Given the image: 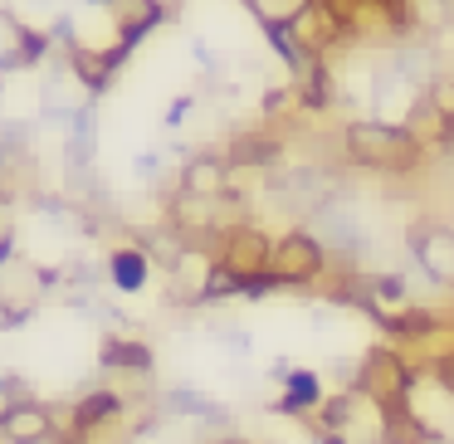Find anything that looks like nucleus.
<instances>
[{"label":"nucleus","mask_w":454,"mask_h":444,"mask_svg":"<svg viewBox=\"0 0 454 444\" xmlns=\"http://www.w3.org/2000/svg\"><path fill=\"white\" fill-rule=\"evenodd\" d=\"M25 5H30V11H50L54 0H25Z\"/></svg>","instance_id":"nucleus-25"},{"label":"nucleus","mask_w":454,"mask_h":444,"mask_svg":"<svg viewBox=\"0 0 454 444\" xmlns=\"http://www.w3.org/2000/svg\"><path fill=\"white\" fill-rule=\"evenodd\" d=\"M0 98H5V79H0Z\"/></svg>","instance_id":"nucleus-27"},{"label":"nucleus","mask_w":454,"mask_h":444,"mask_svg":"<svg viewBox=\"0 0 454 444\" xmlns=\"http://www.w3.org/2000/svg\"><path fill=\"white\" fill-rule=\"evenodd\" d=\"M176 191H186V196H230L235 191V167L225 161V152L215 147H200V152H186V161L176 167Z\"/></svg>","instance_id":"nucleus-8"},{"label":"nucleus","mask_w":454,"mask_h":444,"mask_svg":"<svg viewBox=\"0 0 454 444\" xmlns=\"http://www.w3.org/2000/svg\"><path fill=\"white\" fill-rule=\"evenodd\" d=\"M64 59H69V74L79 79V89L89 93V98H103V93L118 83V74H122V64L132 59V50L128 44H89L83 40L79 50H69Z\"/></svg>","instance_id":"nucleus-7"},{"label":"nucleus","mask_w":454,"mask_h":444,"mask_svg":"<svg viewBox=\"0 0 454 444\" xmlns=\"http://www.w3.org/2000/svg\"><path fill=\"white\" fill-rule=\"evenodd\" d=\"M64 284L69 288H98V284H108V269H103L98 259H74V264H64Z\"/></svg>","instance_id":"nucleus-17"},{"label":"nucleus","mask_w":454,"mask_h":444,"mask_svg":"<svg viewBox=\"0 0 454 444\" xmlns=\"http://www.w3.org/2000/svg\"><path fill=\"white\" fill-rule=\"evenodd\" d=\"M69 137H93V142H98V108H93V103H83V108H74Z\"/></svg>","instance_id":"nucleus-20"},{"label":"nucleus","mask_w":454,"mask_h":444,"mask_svg":"<svg viewBox=\"0 0 454 444\" xmlns=\"http://www.w3.org/2000/svg\"><path fill=\"white\" fill-rule=\"evenodd\" d=\"M161 415H181V420H200V425H230V410L215 405L210 395H200L196 386H167L161 391Z\"/></svg>","instance_id":"nucleus-12"},{"label":"nucleus","mask_w":454,"mask_h":444,"mask_svg":"<svg viewBox=\"0 0 454 444\" xmlns=\"http://www.w3.org/2000/svg\"><path fill=\"white\" fill-rule=\"evenodd\" d=\"M103 269H108V284L118 288V293H142V288H147V278H152V259L142 254L137 245H118V249H108Z\"/></svg>","instance_id":"nucleus-13"},{"label":"nucleus","mask_w":454,"mask_h":444,"mask_svg":"<svg viewBox=\"0 0 454 444\" xmlns=\"http://www.w3.org/2000/svg\"><path fill=\"white\" fill-rule=\"evenodd\" d=\"M15 249H20V235H15V230H5V235H0V274H5V264L15 259Z\"/></svg>","instance_id":"nucleus-23"},{"label":"nucleus","mask_w":454,"mask_h":444,"mask_svg":"<svg viewBox=\"0 0 454 444\" xmlns=\"http://www.w3.org/2000/svg\"><path fill=\"white\" fill-rule=\"evenodd\" d=\"M269 259H274V235H269L264 225H254V220L230 225L215 245V264L230 269V274L239 278V288L259 284V278L269 274Z\"/></svg>","instance_id":"nucleus-4"},{"label":"nucleus","mask_w":454,"mask_h":444,"mask_svg":"<svg viewBox=\"0 0 454 444\" xmlns=\"http://www.w3.org/2000/svg\"><path fill=\"white\" fill-rule=\"evenodd\" d=\"M196 108V93H181V98H171V108H167V128H181V122H186V113Z\"/></svg>","instance_id":"nucleus-22"},{"label":"nucleus","mask_w":454,"mask_h":444,"mask_svg":"<svg viewBox=\"0 0 454 444\" xmlns=\"http://www.w3.org/2000/svg\"><path fill=\"white\" fill-rule=\"evenodd\" d=\"M132 171H137L142 181H157L161 171H167V152H161V147H147V152H137V161H132Z\"/></svg>","instance_id":"nucleus-18"},{"label":"nucleus","mask_w":454,"mask_h":444,"mask_svg":"<svg viewBox=\"0 0 454 444\" xmlns=\"http://www.w3.org/2000/svg\"><path fill=\"white\" fill-rule=\"evenodd\" d=\"M0 444H54V405L40 395L0 405Z\"/></svg>","instance_id":"nucleus-9"},{"label":"nucleus","mask_w":454,"mask_h":444,"mask_svg":"<svg viewBox=\"0 0 454 444\" xmlns=\"http://www.w3.org/2000/svg\"><path fill=\"white\" fill-rule=\"evenodd\" d=\"M323 401H327L323 376H317V371H303V366H288V376H284V395H278L274 410H278V415H308V410H317Z\"/></svg>","instance_id":"nucleus-14"},{"label":"nucleus","mask_w":454,"mask_h":444,"mask_svg":"<svg viewBox=\"0 0 454 444\" xmlns=\"http://www.w3.org/2000/svg\"><path fill=\"white\" fill-rule=\"evenodd\" d=\"M108 15H113V30H118V44L137 50L157 25H167L171 11H167V0H113Z\"/></svg>","instance_id":"nucleus-10"},{"label":"nucleus","mask_w":454,"mask_h":444,"mask_svg":"<svg viewBox=\"0 0 454 444\" xmlns=\"http://www.w3.org/2000/svg\"><path fill=\"white\" fill-rule=\"evenodd\" d=\"M215 444H254V440H245V434H220Z\"/></svg>","instance_id":"nucleus-24"},{"label":"nucleus","mask_w":454,"mask_h":444,"mask_svg":"<svg viewBox=\"0 0 454 444\" xmlns=\"http://www.w3.org/2000/svg\"><path fill=\"white\" fill-rule=\"evenodd\" d=\"M269 278H274V288H294V293L323 288V278H327V249H323V239H317L308 225L284 230V235L274 239Z\"/></svg>","instance_id":"nucleus-3"},{"label":"nucleus","mask_w":454,"mask_h":444,"mask_svg":"<svg viewBox=\"0 0 454 444\" xmlns=\"http://www.w3.org/2000/svg\"><path fill=\"white\" fill-rule=\"evenodd\" d=\"M40 313L35 308V298H11V293H0V332H20L30 317Z\"/></svg>","instance_id":"nucleus-16"},{"label":"nucleus","mask_w":454,"mask_h":444,"mask_svg":"<svg viewBox=\"0 0 454 444\" xmlns=\"http://www.w3.org/2000/svg\"><path fill=\"white\" fill-rule=\"evenodd\" d=\"M83 5H103V11H108V5H113V0H83Z\"/></svg>","instance_id":"nucleus-26"},{"label":"nucleus","mask_w":454,"mask_h":444,"mask_svg":"<svg viewBox=\"0 0 454 444\" xmlns=\"http://www.w3.org/2000/svg\"><path fill=\"white\" fill-rule=\"evenodd\" d=\"M215 337H220V342H225L235 356H249V347H254V342H249L245 327H215Z\"/></svg>","instance_id":"nucleus-21"},{"label":"nucleus","mask_w":454,"mask_h":444,"mask_svg":"<svg viewBox=\"0 0 454 444\" xmlns=\"http://www.w3.org/2000/svg\"><path fill=\"white\" fill-rule=\"evenodd\" d=\"M157 352L142 337H122V332H103L98 342V371L108 376H152Z\"/></svg>","instance_id":"nucleus-11"},{"label":"nucleus","mask_w":454,"mask_h":444,"mask_svg":"<svg viewBox=\"0 0 454 444\" xmlns=\"http://www.w3.org/2000/svg\"><path fill=\"white\" fill-rule=\"evenodd\" d=\"M15 401H30V381L20 371H0V405H15Z\"/></svg>","instance_id":"nucleus-19"},{"label":"nucleus","mask_w":454,"mask_h":444,"mask_svg":"<svg viewBox=\"0 0 454 444\" xmlns=\"http://www.w3.org/2000/svg\"><path fill=\"white\" fill-rule=\"evenodd\" d=\"M415 366L405 362V352H395L391 342H376L356 356V376H352V391L366 395L376 410H395V405H411L415 395Z\"/></svg>","instance_id":"nucleus-2"},{"label":"nucleus","mask_w":454,"mask_h":444,"mask_svg":"<svg viewBox=\"0 0 454 444\" xmlns=\"http://www.w3.org/2000/svg\"><path fill=\"white\" fill-rule=\"evenodd\" d=\"M220 152H225V161L235 171H278L288 161V137L274 122H259V128L230 132V142Z\"/></svg>","instance_id":"nucleus-6"},{"label":"nucleus","mask_w":454,"mask_h":444,"mask_svg":"<svg viewBox=\"0 0 454 444\" xmlns=\"http://www.w3.org/2000/svg\"><path fill=\"white\" fill-rule=\"evenodd\" d=\"M245 5H249V15L259 20V30H284L308 0H245Z\"/></svg>","instance_id":"nucleus-15"},{"label":"nucleus","mask_w":454,"mask_h":444,"mask_svg":"<svg viewBox=\"0 0 454 444\" xmlns=\"http://www.w3.org/2000/svg\"><path fill=\"white\" fill-rule=\"evenodd\" d=\"M337 157H342V167L386 181L420 176L434 161L405 122H381V118H347L342 132H337Z\"/></svg>","instance_id":"nucleus-1"},{"label":"nucleus","mask_w":454,"mask_h":444,"mask_svg":"<svg viewBox=\"0 0 454 444\" xmlns=\"http://www.w3.org/2000/svg\"><path fill=\"white\" fill-rule=\"evenodd\" d=\"M405 249H411L415 269L430 284L454 288V225L450 220H415L405 230Z\"/></svg>","instance_id":"nucleus-5"}]
</instances>
